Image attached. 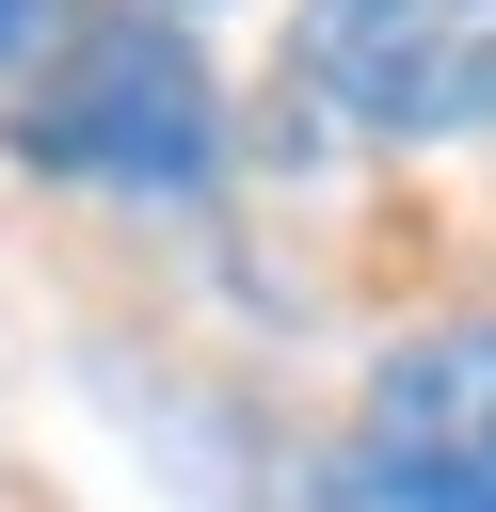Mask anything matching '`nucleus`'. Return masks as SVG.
I'll return each mask as SVG.
<instances>
[{"label":"nucleus","mask_w":496,"mask_h":512,"mask_svg":"<svg viewBox=\"0 0 496 512\" xmlns=\"http://www.w3.org/2000/svg\"><path fill=\"white\" fill-rule=\"evenodd\" d=\"M320 512H496V320H432L368 368Z\"/></svg>","instance_id":"2"},{"label":"nucleus","mask_w":496,"mask_h":512,"mask_svg":"<svg viewBox=\"0 0 496 512\" xmlns=\"http://www.w3.org/2000/svg\"><path fill=\"white\" fill-rule=\"evenodd\" d=\"M304 96L368 144H480L496 0H304Z\"/></svg>","instance_id":"3"},{"label":"nucleus","mask_w":496,"mask_h":512,"mask_svg":"<svg viewBox=\"0 0 496 512\" xmlns=\"http://www.w3.org/2000/svg\"><path fill=\"white\" fill-rule=\"evenodd\" d=\"M48 16H64V0H0V64H16V48H48Z\"/></svg>","instance_id":"4"},{"label":"nucleus","mask_w":496,"mask_h":512,"mask_svg":"<svg viewBox=\"0 0 496 512\" xmlns=\"http://www.w3.org/2000/svg\"><path fill=\"white\" fill-rule=\"evenodd\" d=\"M0 144L32 176H80V192H144V208H192L224 176V80L192 48V16L160 0H96V16H48Z\"/></svg>","instance_id":"1"}]
</instances>
